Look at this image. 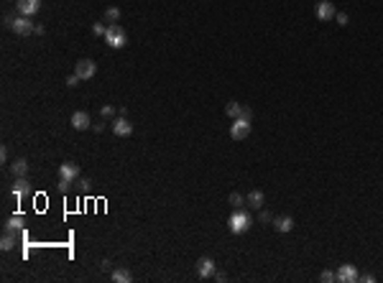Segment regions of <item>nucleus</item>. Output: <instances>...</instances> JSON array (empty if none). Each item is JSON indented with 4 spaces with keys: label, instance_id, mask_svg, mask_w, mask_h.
Masks as SVG:
<instances>
[{
    "label": "nucleus",
    "instance_id": "nucleus-10",
    "mask_svg": "<svg viewBox=\"0 0 383 283\" xmlns=\"http://www.w3.org/2000/svg\"><path fill=\"white\" fill-rule=\"evenodd\" d=\"M197 273H200V278H212L215 273H217V265H215V260L212 258H200L197 260Z\"/></svg>",
    "mask_w": 383,
    "mask_h": 283
},
{
    "label": "nucleus",
    "instance_id": "nucleus-17",
    "mask_svg": "<svg viewBox=\"0 0 383 283\" xmlns=\"http://www.w3.org/2000/svg\"><path fill=\"white\" fill-rule=\"evenodd\" d=\"M248 207H253V209H263V202H266V196H263V191H258V189H253L248 196Z\"/></svg>",
    "mask_w": 383,
    "mask_h": 283
},
{
    "label": "nucleus",
    "instance_id": "nucleus-8",
    "mask_svg": "<svg viewBox=\"0 0 383 283\" xmlns=\"http://www.w3.org/2000/svg\"><path fill=\"white\" fill-rule=\"evenodd\" d=\"M314 13H317L319 21H335V16H337V11H335V6L330 3V0H319V3L314 6Z\"/></svg>",
    "mask_w": 383,
    "mask_h": 283
},
{
    "label": "nucleus",
    "instance_id": "nucleus-13",
    "mask_svg": "<svg viewBox=\"0 0 383 283\" xmlns=\"http://www.w3.org/2000/svg\"><path fill=\"white\" fill-rule=\"evenodd\" d=\"M13 196L16 199H23L26 194H31V181L26 179V176H16V184H13Z\"/></svg>",
    "mask_w": 383,
    "mask_h": 283
},
{
    "label": "nucleus",
    "instance_id": "nucleus-23",
    "mask_svg": "<svg viewBox=\"0 0 383 283\" xmlns=\"http://www.w3.org/2000/svg\"><path fill=\"white\" fill-rule=\"evenodd\" d=\"M100 115H102L105 120H115V118H118V115H115V107H113V105H105V107L100 110Z\"/></svg>",
    "mask_w": 383,
    "mask_h": 283
},
{
    "label": "nucleus",
    "instance_id": "nucleus-7",
    "mask_svg": "<svg viewBox=\"0 0 383 283\" xmlns=\"http://www.w3.org/2000/svg\"><path fill=\"white\" fill-rule=\"evenodd\" d=\"M337 280H340V283H358V280H360V273H358L355 265L345 263V265L337 268Z\"/></svg>",
    "mask_w": 383,
    "mask_h": 283
},
{
    "label": "nucleus",
    "instance_id": "nucleus-27",
    "mask_svg": "<svg viewBox=\"0 0 383 283\" xmlns=\"http://www.w3.org/2000/svg\"><path fill=\"white\" fill-rule=\"evenodd\" d=\"M335 21H337L340 26H347V23H350V18H347V13H337V16H335Z\"/></svg>",
    "mask_w": 383,
    "mask_h": 283
},
{
    "label": "nucleus",
    "instance_id": "nucleus-19",
    "mask_svg": "<svg viewBox=\"0 0 383 283\" xmlns=\"http://www.w3.org/2000/svg\"><path fill=\"white\" fill-rule=\"evenodd\" d=\"M13 247H16V232H6L3 240H0V250H3V252H11Z\"/></svg>",
    "mask_w": 383,
    "mask_h": 283
},
{
    "label": "nucleus",
    "instance_id": "nucleus-26",
    "mask_svg": "<svg viewBox=\"0 0 383 283\" xmlns=\"http://www.w3.org/2000/svg\"><path fill=\"white\" fill-rule=\"evenodd\" d=\"M261 222H263V224H268V222H273V214H271L268 209H261Z\"/></svg>",
    "mask_w": 383,
    "mask_h": 283
},
{
    "label": "nucleus",
    "instance_id": "nucleus-34",
    "mask_svg": "<svg viewBox=\"0 0 383 283\" xmlns=\"http://www.w3.org/2000/svg\"><path fill=\"white\" fill-rule=\"evenodd\" d=\"M212 278H215V280H217V283H223V280H225V278H228V275H225V273H223V270H217V273H215V275H212Z\"/></svg>",
    "mask_w": 383,
    "mask_h": 283
},
{
    "label": "nucleus",
    "instance_id": "nucleus-18",
    "mask_svg": "<svg viewBox=\"0 0 383 283\" xmlns=\"http://www.w3.org/2000/svg\"><path fill=\"white\" fill-rule=\"evenodd\" d=\"M11 171H13V176H26L29 174V161L26 158H16L11 163Z\"/></svg>",
    "mask_w": 383,
    "mask_h": 283
},
{
    "label": "nucleus",
    "instance_id": "nucleus-14",
    "mask_svg": "<svg viewBox=\"0 0 383 283\" xmlns=\"http://www.w3.org/2000/svg\"><path fill=\"white\" fill-rule=\"evenodd\" d=\"M23 224H26L23 214H13V217H8V219H6L3 230H6V232H18V230H23Z\"/></svg>",
    "mask_w": 383,
    "mask_h": 283
},
{
    "label": "nucleus",
    "instance_id": "nucleus-36",
    "mask_svg": "<svg viewBox=\"0 0 383 283\" xmlns=\"http://www.w3.org/2000/svg\"><path fill=\"white\" fill-rule=\"evenodd\" d=\"M8 3H18V0H8Z\"/></svg>",
    "mask_w": 383,
    "mask_h": 283
},
{
    "label": "nucleus",
    "instance_id": "nucleus-29",
    "mask_svg": "<svg viewBox=\"0 0 383 283\" xmlns=\"http://www.w3.org/2000/svg\"><path fill=\"white\" fill-rule=\"evenodd\" d=\"M240 118H245V120H253V110L243 105V110H240Z\"/></svg>",
    "mask_w": 383,
    "mask_h": 283
},
{
    "label": "nucleus",
    "instance_id": "nucleus-5",
    "mask_svg": "<svg viewBox=\"0 0 383 283\" xmlns=\"http://www.w3.org/2000/svg\"><path fill=\"white\" fill-rule=\"evenodd\" d=\"M74 74H77L82 82H87V79H92V77L97 74V64H95L92 59H79L77 67H74Z\"/></svg>",
    "mask_w": 383,
    "mask_h": 283
},
{
    "label": "nucleus",
    "instance_id": "nucleus-1",
    "mask_svg": "<svg viewBox=\"0 0 383 283\" xmlns=\"http://www.w3.org/2000/svg\"><path fill=\"white\" fill-rule=\"evenodd\" d=\"M6 26L16 36H31V34H36V23L29 16H6Z\"/></svg>",
    "mask_w": 383,
    "mask_h": 283
},
{
    "label": "nucleus",
    "instance_id": "nucleus-35",
    "mask_svg": "<svg viewBox=\"0 0 383 283\" xmlns=\"http://www.w3.org/2000/svg\"><path fill=\"white\" fill-rule=\"evenodd\" d=\"M360 280H365V283H375V275H370V273H365V275H360Z\"/></svg>",
    "mask_w": 383,
    "mask_h": 283
},
{
    "label": "nucleus",
    "instance_id": "nucleus-3",
    "mask_svg": "<svg viewBox=\"0 0 383 283\" xmlns=\"http://www.w3.org/2000/svg\"><path fill=\"white\" fill-rule=\"evenodd\" d=\"M105 44L110 49H123L128 44V34L120 23H107V34H105Z\"/></svg>",
    "mask_w": 383,
    "mask_h": 283
},
{
    "label": "nucleus",
    "instance_id": "nucleus-15",
    "mask_svg": "<svg viewBox=\"0 0 383 283\" xmlns=\"http://www.w3.org/2000/svg\"><path fill=\"white\" fill-rule=\"evenodd\" d=\"M273 230L276 232H291L294 230V217H273Z\"/></svg>",
    "mask_w": 383,
    "mask_h": 283
},
{
    "label": "nucleus",
    "instance_id": "nucleus-2",
    "mask_svg": "<svg viewBox=\"0 0 383 283\" xmlns=\"http://www.w3.org/2000/svg\"><path fill=\"white\" fill-rule=\"evenodd\" d=\"M77 179H79V166H77V163L67 161V163H62V166H59V184H57V186H59V191H64V194H67V191H69V186H72Z\"/></svg>",
    "mask_w": 383,
    "mask_h": 283
},
{
    "label": "nucleus",
    "instance_id": "nucleus-25",
    "mask_svg": "<svg viewBox=\"0 0 383 283\" xmlns=\"http://www.w3.org/2000/svg\"><path fill=\"white\" fill-rule=\"evenodd\" d=\"M324 283H332V280H337V273H332V270H322V275H319Z\"/></svg>",
    "mask_w": 383,
    "mask_h": 283
},
{
    "label": "nucleus",
    "instance_id": "nucleus-4",
    "mask_svg": "<svg viewBox=\"0 0 383 283\" xmlns=\"http://www.w3.org/2000/svg\"><path fill=\"white\" fill-rule=\"evenodd\" d=\"M251 224H253V217H251L245 209H235V212H233V217H230V232H233V235L248 232Z\"/></svg>",
    "mask_w": 383,
    "mask_h": 283
},
{
    "label": "nucleus",
    "instance_id": "nucleus-22",
    "mask_svg": "<svg viewBox=\"0 0 383 283\" xmlns=\"http://www.w3.org/2000/svg\"><path fill=\"white\" fill-rule=\"evenodd\" d=\"M105 21H107V23H118V21H120V8H115V6L107 8V11H105Z\"/></svg>",
    "mask_w": 383,
    "mask_h": 283
},
{
    "label": "nucleus",
    "instance_id": "nucleus-32",
    "mask_svg": "<svg viewBox=\"0 0 383 283\" xmlns=\"http://www.w3.org/2000/svg\"><path fill=\"white\" fill-rule=\"evenodd\" d=\"M92 130H95V133H102V130H105V123H92Z\"/></svg>",
    "mask_w": 383,
    "mask_h": 283
},
{
    "label": "nucleus",
    "instance_id": "nucleus-11",
    "mask_svg": "<svg viewBox=\"0 0 383 283\" xmlns=\"http://www.w3.org/2000/svg\"><path fill=\"white\" fill-rule=\"evenodd\" d=\"M113 133H115L118 138H128V135L133 133V125L128 123V118H123V115H120V118H115V120H113Z\"/></svg>",
    "mask_w": 383,
    "mask_h": 283
},
{
    "label": "nucleus",
    "instance_id": "nucleus-20",
    "mask_svg": "<svg viewBox=\"0 0 383 283\" xmlns=\"http://www.w3.org/2000/svg\"><path fill=\"white\" fill-rule=\"evenodd\" d=\"M240 110H243V105H240V102H235V100H230V102H228V107H225V112H228L233 120H235V118H240Z\"/></svg>",
    "mask_w": 383,
    "mask_h": 283
},
{
    "label": "nucleus",
    "instance_id": "nucleus-31",
    "mask_svg": "<svg viewBox=\"0 0 383 283\" xmlns=\"http://www.w3.org/2000/svg\"><path fill=\"white\" fill-rule=\"evenodd\" d=\"M0 161H3V163L8 161V146H3V148H0Z\"/></svg>",
    "mask_w": 383,
    "mask_h": 283
},
{
    "label": "nucleus",
    "instance_id": "nucleus-12",
    "mask_svg": "<svg viewBox=\"0 0 383 283\" xmlns=\"http://www.w3.org/2000/svg\"><path fill=\"white\" fill-rule=\"evenodd\" d=\"M69 123H72V128H74V130H87V128H92V118H90V115H87L85 110L74 112Z\"/></svg>",
    "mask_w": 383,
    "mask_h": 283
},
{
    "label": "nucleus",
    "instance_id": "nucleus-28",
    "mask_svg": "<svg viewBox=\"0 0 383 283\" xmlns=\"http://www.w3.org/2000/svg\"><path fill=\"white\" fill-rule=\"evenodd\" d=\"M79 82H82V79H79L77 74H72V77H67V87H77Z\"/></svg>",
    "mask_w": 383,
    "mask_h": 283
},
{
    "label": "nucleus",
    "instance_id": "nucleus-16",
    "mask_svg": "<svg viewBox=\"0 0 383 283\" xmlns=\"http://www.w3.org/2000/svg\"><path fill=\"white\" fill-rule=\"evenodd\" d=\"M110 278H113L115 283H130V280H133V273H130L128 268H113V270H110Z\"/></svg>",
    "mask_w": 383,
    "mask_h": 283
},
{
    "label": "nucleus",
    "instance_id": "nucleus-30",
    "mask_svg": "<svg viewBox=\"0 0 383 283\" xmlns=\"http://www.w3.org/2000/svg\"><path fill=\"white\" fill-rule=\"evenodd\" d=\"M79 186H82V191H90L92 181H90V179H79Z\"/></svg>",
    "mask_w": 383,
    "mask_h": 283
},
{
    "label": "nucleus",
    "instance_id": "nucleus-21",
    "mask_svg": "<svg viewBox=\"0 0 383 283\" xmlns=\"http://www.w3.org/2000/svg\"><path fill=\"white\" fill-rule=\"evenodd\" d=\"M230 204H233L235 209H243V204H248V199H245L240 191H233V194H230Z\"/></svg>",
    "mask_w": 383,
    "mask_h": 283
},
{
    "label": "nucleus",
    "instance_id": "nucleus-24",
    "mask_svg": "<svg viewBox=\"0 0 383 283\" xmlns=\"http://www.w3.org/2000/svg\"><path fill=\"white\" fill-rule=\"evenodd\" d=\"M92 34H95V36H102V39H105V34H107V26H105V23H100V21H97V23H95V26H92Z\"/></svg>",
    "mask_w": 383,
    "mask_h": 283
},
{
    "label": "nucleus",
    "instance_id": "nucleus-9",
    "mask_svg": "<svg viewBox=\"0 0 383 283\" xmlns=\"http://www.w3.org/2000/svg\"><path fill=\"white\" fill-rule=\"evenodd\" d=\"M16 8H18V16H36L39 11H41V0H18L16 3Z\"/></svg>",
    "mask_w": 383,
    "mask_h": 283
},
{
    "label": "nucleus",
    "instance_id": "nucleus-6",
    "mask_svg": "<svg viewBox=\"0 0 383 283\" xmlns=\"http://www.w3.org/2000/svg\"><path fill=\"white\" fill-rule=\"evenodd\" d=\"M248 133H251V120L235 118V120H233V128H230V138H233V140H243V138H248Z\"/></svg>",
    "mask_w": 383,
    "mask_h": 283
},
{
    "label": "nucleus",
    "instance_id": "nucleus-33",
    "mask_svg": "<svg viewBox=\"0 0 383 283\" xmlns=\"http://www.w3.org/2000/svg\"><path fill=\"white\" fill-rule=\"evenodd\" d=\"M100 268H102V270H113V263H110V260H107V258H105V260H102V263H100Z\"/></svg>",
    "mask_w": 383,
    "mask_h": 283
}]
</instances>
